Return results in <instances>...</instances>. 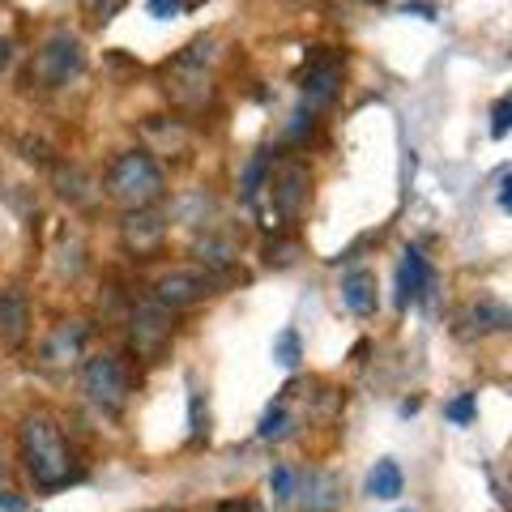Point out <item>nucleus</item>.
I'll return each mask as SVG.
<instances>
[{"mask_svg": "<svg viewBox=\"0 0 512 512\" xmlns=\"http://www.w3.org/2000/svg\"><path fill=\"white\" fill-rule=\"evenodd\" d=\"M18 444H22V461H26V474L39 491H64L69 483L82 478V461L64 440L60 423L52 414H26L22 427H18Z\"/></svg>", "mask_w": 512, "mask_h": 512, "instance_id": "f257e3e1", "label": "nucleus"}, {"mask_svg": "<svg viewBox=\"0 0 512 512\" xmlns=\"http://www.w3.org/2000/svg\"><path fill=\"white\" fill-rule=\"evenodd\" d=\"M107 201H116L120 210H150L167 197V175L158 167V158L150 150H124L116 163L103 175Z\"/></svg>", "mask_w": 512, "mask_h": 512, "instance_id": "f03ea898", "label": "nucleus"}, {"mask_svg": "<svg viewBox=\"0 0 512 512\" xmlns=\"http://www.w3.org/2000/svg\"><path fill=\"white\" fill-rule=\"evenodd\" d=\"M214 39H192L175 60L163 69V90L175 107L184 111H205L214 103Z\"/></svg>", "mask_w": 512, "mask_h": 512, "instance_id": "7ed1b4c3", "label": "nucleus"}, {"mask_svg": "<svg viewBox=\"0 0 512 512\" xmlns=\"http://www.w3.org/2000/svg\"><path fill=\"white\" fill-rule=\"evenodd\" d=\"M82 393L94 410L103 414H124L133 402V376H128V363L120 355H86L82 359Z\"/></svg>", "mask_w": 512, "mask_h": 512, "instance_id": "20e7f679", "label": "nucleus"}, {"mask_svg": "<svg viewBox=\"0 0 512 512\" xmlns=\"http://www.w3.org/2000/svg\"><path fill=\"white\" fill-rule=\"evenodd\" d=\"M82 73H86V47L73 30H52V35L39 43L35 60H30V82L43 90H64Z\"/></svg>", "mask_w": 512, "mask_h": 512, "instance_id": "39448f33", "label": "nucleus"}, {"mask_svg": "<svg viewBox=\"0 0 512 512\" xmlns=\"http://www.w3.org/2000/svg\"><path fill=\"white\" fill-rule=\"evenodd\" d=\"M265 197L269 205H261V227L265 231H282V227H291V222L303 214V205H308V167L303 163H282L274 167V175H269V184H265Z\"/></svg>", "mask_w": 512, "mask_h": 512, "instance_id": "423d86ee", "label": "nucleus"}, {"mask_svg": "<svg viewBox=\"0 0 512 512\" xmlns=\"http://www.w3.org/2000/svg\"><path fill=\"white\" fill-rule=\"evenodd\" d=\"M171 338H175V312L154 299L137 303L133 316H128V346H133V355L146 363H158L167 355Z\"/></svg>", "mask_w": 512, "mask_h": 512, "instance_id": "0eeeda50", "label": "nucleus"}, {"mask_svg": "<svg viewBox=\"0 0 512 512\" xmlns=\"http://www.w3.org/2000/svg\"><path fill=\"white\" fill-rule=\"evenodd\" d=\"M342 73H346V60L333 52V47H312L308 64L299 73V90H303V107L320 111L338 99V86H342Z\"/></svg>", "mask_w": 512, "mask_h": 512, "instance_id": "6e6552de", "label": "nucleus"}, {"mask_svg": "<svg viewBox=\"0 0 512 512\" xmlns=\"http://www.w3.org/2000/svg\"><path fill=\"white\" fill-rule=\"evenodd\" d=\"M120 244L133 261H154L167 248V218L154 210H128L120 222Z\"/></svg>", "mask_w": 512, "mask_h": 512, "instance_id": "1a4fd4ad", "label": "nucleus"}, {"mask_svg": "<svg viewBox=\"0 0 512 512\" xmlns=\"http://www.w3.org/2000/svg\"><path fill=\"white\" fill-rule=\"evenodd\" d=\"M205 295H214V274H205V269H171L154 282V303H163L171 312L192 308Z\"/></svg>", "mask_w": 512, "mask_h": 512, "instance_id": "9d476101", "label": "nucleus"}, {"mask_svg": "<svg viewBox=\"0 0 512 512\" xmlns=\"http://www.w3.org/2000/svg\"><path fill=\"white\" fill-rule=\"evenodd\" d=\"M86 338H90V325L86 320H64L52 333L43 338L39 346V363L43 367H73L86 359Z\"/></svg>", "mask_w": 512, "mask_h": 512, "instance_id": "9b49d317", "label": "nucleus"}, {"mask_svg": "<svg viewBox=\"0 0 512 512\" xmlns=\"http://www.w3.org/2000/svg\"><path fill=\"white\" fill-rule=\"evenodd\" d=\"M431 286H436V274H431L427 256L419 248H406L402 265H397V308H410V303L427 299Z\"/></svg>", "mask_w": 512, "mask_h": 512, "instance_id": "f8f14e48", "label": "nucleus"}, {"mask_svg": "<svg viewBox=\"0 0 512 512\" xmlns=\"http://www.w3.org/2000/svg\"><path fill=\"white\" fill-rule=\"evenodd\" d=\"M295 500L303 504V512H338L342 508V478L329 470H308L299 474Z\"/></svg>", "mask_w": 512, "mask_h": 512, "instance_id": "ddd939ff", "label": "nucleus"}, {"mask_svg": "<svg viewBox=\"0 0 512 512\" xmlns=\"http://www.w3.org/2000/svg\"><path fill=\"white\" fill-rule=\"evenodd\" d=\"M30 333V303L18 286L0 291V346H22Z\"/></svg>", "mask_w": 512, "mask_h": 512, "instance_id": "4468645a", "label": "nucleus"}, {"mask_svg": "<svg viewBox=\"0 0 512 512\" xmlns=\"http://www.w3.org/2000/svg\"><path fill=\"white\" fill-rule=\"evenodd\" d=\"M197 261L205 265V274H222V269H231L235 265V256H239V244H235V235L231 231H214V227H205V235L197 239Z\"/></svg>", "mask_w": 512, "mask_h": 512, "instance_id": "2eb2a0df", "label": "nucleus"}, {"mask_svg": "<svg viewBox=\"0 0 512 512\" xmlns=\"http://www.w3.org/2000/svg\"><path fill=\"white\" fill-rule=\"evenodd\" d=\"M342 303L355 316H376V274L372 269H350L342 278Z\"/></svg>", "mask_w": 512, "mask_h": 512, "instance_id": "dca6fc26", "label": "nucleus"}, {"mask_svg": "<svg viewBox=\"0 0 512 512\" xmlns=\"http://www.w3.org/2000/svg\"><path fill=\"white\" fill-rule=\"evenodd\" d=\"M269 175H274V150H256V154L248 158L244 175H239V188H244V192H239V197H244L248 210H256V205H261Z\"/></svg>", "mask_w": 512, "mask_h": 512, "instance_id": "f3484780", "label": "nucleus"}, {"mask_svg": "<svg viewBox=\"0 0 512 512\" xmlns=\"http://www.w3.org/2000/svg\"><path fill=\"white\" fill-rule=\"evenodd\" d=\"M402 487H406V478H402L397 461H376V470L367 474V495H372V500H397Z\"/></svg>", "mask_w": 512, "mask_h": 512, "instance_id": "a211bd4d", "label": "nucleus"}, {"mask_svg": "<svg viewBox=\"0 0 512 512\" xmlns=\"http://www.w3.org/2000/svg\"><path fill=\"white\" fill-rule=\"evenodd\" d=\"M210 214H214V201L205 197V192H184V197L171 205V218L184 222V227H214Z\"/></svg>", "mask_w": 512, "mask_h": 512, "instance_id": "6ab92c4d", "label": "nucleus"}, {"mask_svg": "<svg viewBox=\"0 0 512 512\" xmlns=\"http://www.w3.org/2000/svg\"><path fill=\"white\" fill-rule=\"evenodd\" d=\"M508 308L504 303H495V299H478L474 308H470V316H466V325H474L478 333H504L508 329Z\"/></svg>", "mask_w": 512, "mask_h": 512, "instance_id": "aec40b11", "label": "nucleus"}, {"mask_svg": "<svg viewBox=\"0 0 512 512\" xmlns=\"http://www.w3.org/2000/svg\"><path fill=\"white\" fill-rule=\"evenodd\" d=\"M291 431H295L291 410H286V402H278V406L265 410V419H261V427H256V436H261V440H286Z\"/></svg>", "mask_w": 512, "mask_h": 512, "instance_id": "412c9836", "label": "nucleus"}, {"mask_svg": "<svg viewBox=\"0 0 512 512\" xmlns=\"http://www.w3.org/2000/svg\"><path fill=\"white\" fill-rule=\"evenodd\" d=\"M299 359H303L299 333H295V329H282L278 338H274V363H278V367H286V372H295Z\"/></svg>", "mask_w": 512, "mask_h": 512, "instance_id": "4be33fe9", "label": "nucleus"}, {"mask_svg": "<svg viewBox=\"0 0 512 512\" xmlns=\"http://www.w3.org/2000/svg\"><path fill=\"white\" fill-rule=\"evenodd\" d=\"M295 487H299V474L291 466H274L269 474V491H274L278 504H295Z\"/></svg>", "mask_w": 512, "mask_h": 512, "instance_id": "5701e85b", "label": "nucleus"}, {"mask_svg": "<svg viewBox=\"0 0 512 512\" xmlns=\"http://www.w3.org/2000/svg\"><path fill=\"white\" fill-rule=\"evenodd\" d=\"M474 406H478V397H474V393H461V397H453V402L444 406V414H448V419H453V423L466 427V423L474 419Z\"/></svg>", "mask_w": 512, "mask_h": 512, "instance_id": "b1692460", "label": "nucleus"}, {"mask_svg": "<svg viewBox=\"0 0 512 512\" xmlns=\"http://www.w3.org/2000/svg\"><path fill=\"white\" fill-rule=\"evenodd\" d=\"M77 5H82L94 22H111L124 9V0H77Z\"/></svg>", "mask_w": 512, "mask_h": 512, "instance_id": "393cba45", "label": "nucleus"}, {"mask_svg": "<svg viewBox=\"0 0 512 512\" xmlns=\"http://www.w3.org/2000/svg\"><path fill=\"white\" fill-rule=\"evenodd\" d=\"M508 120H512V103L500 99V103H495V111H491V137H495V141L508 137Z\"/></svg>", "mask_w": 512, "mask_h": 512, "instance_id": "a878e982", "label": "nucleus"}, {"mask_svg": "<svg viewBox=\"0 0 512 512\" xmlns=\"http://www.w3.org/2000/svg\"><path fill=\"white\" fill-rule=\"evenodd\" d=\"M188 9V0H150V13L154 18H180Z\"/></svg>", "mask_w": 512, "mask_h": 512, "instance_id": "bb28decb", "label": "nucleus"}, {"mask_svg": "<svg viewBox=\"0 0 512 512\" xmlns=\"http://www.w3.org/2000/svg\"><path fill=\"white\" fill-rule=\"evenodd\" d=\"M265 252H269V256H265V261H269V265H291L299 248H295V244H269Z\"/></svg>", "mask_w": 512, "mask_h": 512, "instance_id": "cd10ccee", "label": "nucleus"}, {"mask_svg": "<svg viewBox=\"0 0 512 512\" xmlns=\"http://www.w3.org/2000/svg\"><path fill=\"white\" fill-rule=\"evenodd\" d=\"M205 427H201V393H192V440H201Z\"/></svg>", "mask_w": 512, "mask_h": 512, "instance_id": "c85d7f7f", "label": "nucleus"}, {"mask_svg": "<svg viewBox=\"0 0 512 512\" xmlns=\"http://www.w3.org/2000/svg\"><path fill=\"white\" fill-rule=\"evenodd\" d=\"M9 64H13V43L0 39V69H9Z\"/></svg>", "mask_w": 512, "mask_h": 512, "instance_id": "c756f323", "label": "nucleus"}, {"mask_svg": "<svg viewBox=\"0 0 512 512\" xmlns=\"http://www.w3.org/2000/svg\"><path fill=\"white\" fill-rule=\"evenodd\" d=\"M218 512H261V508H252V504H222Z\"/></svg>", "mask_w": 512, "mask_h": 512, "instance_id": "7c9ffc66", "label": "nucleus"}, {"mask_svg": "<svg viewBox=\"0 0 512 512\" xmlns=\"http://www.w3.org/2000/svg\"><path fill=\"white\" fill-rule=\"evenodd\" d=\"M0 470H5V453H0Z\"/></svg>", "mask_w": 512, "mask_h": 512, "instance_id": "2f4dec72", "label": "nucleus"}, {"mask_svg": "<svg viewBox=\"0 0 512 512\" xmlns=\"http://www.w3.org/2000/svg\"><path fill=\"white\" fill-rule=\"evenodd\" d=\"M299 5H303V0H299Z\"/></svg>", "mask_w": 512, "mask_h": 512, "instance_id": "473e14b6", "label": "nucleus"}]
</instances>
